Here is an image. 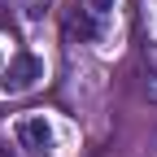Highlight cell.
Returning a JSON list of instances; mask_svg holds the SVG:
<instances>
[{"label": "cell", "instance_id": "3957f363", "mask_svg": "<svg viewBox=\"0 0 157 157\" xmlns=\"http://www.w3.org/2000/svg\"><path fill=\"white\" fill-rule=\"evenodd\" d=\"M66 31H70V35H78V39L87 44V39H96V17H92L87 9H78V5H74V13L66 17Z\"/></svg>", "mask_w": 157, "mask_h": 157}, {"label": "cell", "instance_id": "5b68a950", "mask_svg": "<svg viewBox=\"0 0 157 157\" xmlns=\"http://www.w3.org/2000/svg\"><path fill=\"white\" fill-rule=\"evenodd\" d=\"M113 5H118V0H83V9H87L92 17H105V13H109Z\"/></svg>", "mask_w": 157, "mask_h": 157}, {"label": "cell", "instance_id": "7a4b0ae2", "mask_svg": "<svg viewBox=\"0 0 157 157\" xmlns=\"http://www.w3.org/2000/svg\"><path fill=\"white\" fill-rule=\"evenodd\" d=\"M17 144L31 148V153H48L52 148V127L44 113H26L22 122H17Z\"/></svg>", "mask_w": 157, "mask_h": 157}, {"label": "cell", "instance_id": "6da1fadb", "mask_svg": "<svg viewBox=\"0 0 157 157\" xmlns=\"http://www.w3.org/2000/svg\"><path fill=\"white\" fill-rule=\"evenodd\" d=\"M39 78H44V61L31 52H17L13 57V66L5 70V78H0V92L5 96H17V92H31Z\"/></svg>", "mask_w": 157, "mask_h": 157}, {"label": "cell", "instance_id": "277c9868", "mask_svg": "<svg viewBox=\"0 0 157 157\" xmlns=\"http://www.w3.org/2000/svg\"><path fill=\"white\" fill-rule=\"evenodd\" d=\"M17 5H22V13L31 17V22H39V17L48 13V0H17Z\"/></svg>", "mask_w": 157, "mask_h": 157}]
</instances>
